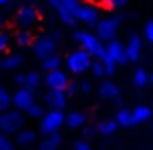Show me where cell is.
Here are the masks:
<instances>
[{
	"mask_svg": "<svg viewBox=\"0 0 153 150\" xmlns=\"http://www.w3.org/2000/svg\"><path fill=\"white\" fill-rule=\"evenodd\" d=\"M72 37H74V41L79 45V49L87 51L93 59H101V57L105 55V43L95 33H91V31L79 29V31H74Z\"/></svg>",
	"mask_w": 153,
	"mask_h": 150,
	"instance_id": "6da1fadb",
	"label": "cell"
},
{
	"mask_svg": "<svg viewBox=\"0 0 153 150\" xmlns=\"http://www.w3.org/2000/svg\"><path fill=\"white\" fill-rule=\"evenodd\" d=\"M23 123H25L23 111L8 109V111L0 113V131H2V135H6V136L16 135L19 129H23Z\"/></svg>",
	"mask_w": 153,
	"mask_h": 150,
	"instance_id": "7a4b0ae2",
	"label": "cell"
},
{
	"mask_svg": "<svg viewBox=\"0 0 153 150\" xmlns=\"http://www.w3.org/2000/svg\"><path fill=\"white\" fill-rule=\"evenodd\" d=\"M64 115L66 113L62 109H49V111H45V115L39 119V133L43 136L58 133L60 127L64 125Z\"/></svg>",
	"mask_w": 153,
	"mask_h": 150,
	"instance_id": "3957f363",
	"label": "cell"
},
{
	"mask_svg": "<svg viewBox=\"0 0 153 150\" xmlns=\"http://www.w3.org/2000/svg\"><path fill=\"white\" fill-rule=\"evenodd\" d=\"M91 63H93V57L83 49H76L66 57V68L72 74H83V72H87L91 68Z\"/></svg>",
	"mask_w": 153,
	"mask_h": 150,
	"instance_id": "277c9868",
	"label": "cell"
},
{
	"mask_svg": "<svg viewBox=\"0 0 153 150\" xmlns=\"http://www.w3.org/2000/svg\"><path fill=\"white\" fill-rule=\"evenodd\" d=\"M122 16H111V18H101L95 23V35L101 39L103 43H108L112 39H116V31L120 27Z\"/></svg>",
	"mask_w": 153,
	"mask_h": 150,
	"instance_id": "5b68a950",
	"label": "cell"
},
{
	"mask_svg": "<svg viewBox=\"0 0 153 150\" xmlns=\"http://www.w3.org/2000/svg\"><path fill=\"white\" fill-rule=\"evenodd\" d=\"M47 2L56 10V14H58L60 22H62L64 26L72 27L74 23H78L74 20V10L79 6L82 0H47Z\"/></svg>",
	"mask_w": 153,
	"mask_h": 150,
	"instance_id": "8992f818",
	"label": "cell"
},
{
	"mask_svg": "<svg viewBox=\"0 0 153 150\" xmlns=\"http://www.w3.org/2000/svg\"><path fill=\"white\" fill-rule=\"evenodd\" d=\"M74 20L87 27H95V23L101 20V14H99V8L97 4L93 2H79V6L74 10Z\"/></svg>",
	"mask_w": 153,
	"mask_h": 150,
	"instance_id": "52a82bcc",
	"label": "cell"
},
{
	"mask_svg": "<svg viewBox=\"0 0 153 150\" xmlns=\"http://www.w3.org/2000/svg\"><path fill=\"white\" fill-rule=\"evenodd\" d=\"M31 53H33L35 59L43 60V59H47V57H51V55L56 53V41L51 35L43 33V35H39V37L33 39V43H31Z\"/></svg>",
	"mask_w": 153,
	"mask_h": 150,
	"instance_id": "ba28073f",
	"label": "cell"
},
{
	"mask_svg": "<svg viewBox=\"0 0 153 150\" xmlns=\"http://www.w3.org/2000/svg\"><path fill=\"white\" fill-rule=\"evenodd\" d=\"M39 22V12L33 4H25L16 12V26L19 29H31Z\"/></svg>",
	"mask_w": 153,
	"mask_h": 150,
	"instance_id": "9c48e42d",
	"label": "cell"
},
{
	"mask_svg": "<svg viewBox=\"0 0 153 150\" xmlns=\"http://www.w3.org/2000/svg\"><path fill=\"white\" fill-rule=\"evenodd\" d=\"M33 103H35V94H33V90H29V88H25V86L18 88V90L12 94V105H14V109H18V111H27Z\"/></svg>",
	"mask_w": 153,
	"mask_h": 150,
	"instance_id": "30bf717a",
	"label": "cell"
},
{
	"mask_svg": "<svg viewBox=\"0 0 153 150\" xmlns=\"http://www.w3.org/2000/svg\"><path fill=\"white\" fill-rule=\"evenodd\" d=\"M68 82H70V78H68V74L62 68L47 72L45 78H43V84L47 86V90H64L68 86Z\"/></svg>",
	"mask_w": 153,
	"mask_h": 150,
	"instance_id": "8fae6325",
	"label": "cell"
},
{
	"mask_svg": "<svg viewBox=\"0 0 153 150\" xmlns=\"http://www.w3.org/2000/svg\"><path fill=\"white\" fill-rule=\"evenodd\" d=\"M105 53H107V55L111 57L116 64H126V63H130V60H128V57H126V47H124V43H120L118 39L108 41L107 47H105Z\"/></svg>",
	"mask_w": 153,
	"mask_h": 150,
	"instance_id": "7c38bea8",
	"label": "cell"
},
{
	"mask_svg": "<svg viewBox=\"0 0 153 150\" xmlns=\"http://www.w3.org/2000/svg\"><path fill=\"white\" fill-rule=\"evenodd\" d=\"M45 103L49 105L51 109H66L68 105V96L64 90H47L45 94Z\"/></svg>",
	"mask_w": 153,
	"mask_h": 150,
	"instance_id": "4fadbf2b",
	"label": "cell"
},
{
	"mask_svg": "<svg viewBox=\"0 0 153 150\" xmlns=\"http://www.w3.org/2000/svg\"><path fill=\"white\" fill-rule=\"evenodd\" d=\"M124 47H126V57H128V60H130V63H136V60H140L143 43H142V37H140L138 33H132L130 39H128V43H126Z\"/></svg>",
	"mask_w": 153,
	"mask_h": 150,
	"instance_id": "5bb4252c",
	"label": "cell"
},
{
	"mask_svg": "<svg viewBox=\"0 0 153 150\" xmlns=\"http://www.w3.org/2000/svg\"><path fill=\"white\" fill-rule=\"evenodd\" d=\"M85 121H87V115L79 109H72L64 115V125H68L70 129H82L85 127Z\"/></svg>",
	"mask_w": 153,
	"mask_h": 150,
	"instance_id": "9a60e30c",
	"label": "cell"
},
{
	"mask_svg": "<svg viewBox=\"0 0 153 150\" xmlns=\"http://www.w3.org/2000/svg\"><path fill=\"white\" fill-rule=\"evenodd\" d=\"M37 142V133L33 129H19L16 133V146H22V148H29Z\"/></svg>",
	"mask_w": 153,
	"mask_h": 150,
	"instance_id": "2e32d148",
	"label": "cell"
},
{
	"mask_svg": "<svg viewBox=\"0 0 153 150\" xmlns=\"http://www.w3.org/2000/svg\"><path fill=\"white\" fill-rule=\"evenodd\" d=\"M23 55H19V53H10V55L2 57L0 59V70L8 72V70H16V68H19L23 64Z\"/></svg>",
	"mask_w": 153,
	"mask_h": 150,
	"instance_id": "e0dca14e",
	"label": "cell"
},
{
	"mask_svg": "<svg viewBox=\"0 0 153 150\" xmlns=\"http://www.w3.org/2000/svg\"><path fill=\"white\" fill-rule=\"evenodd\" d=\"M60 144H62V135L60 133H52V135L43 136L37 150H58Z\"/></svg>",
	"mask_w": 153,
	"mask_h": 150,
	"instance_id": "ac0fdd59",
	"label": "cell"
},
{
	"mask_svg": "<svg viewBox=\"0 0 153 150\" xmlns=\"http://www.w3.org/2000/svg\"><path fill=\"white\" fill-rule=\"evenodd\" d=\"M99 94L105 99H116V98H120V88L112 80H105L101 86H99Z\"/></svg>",
	"mask_w": 153,
	"mask_h": 150,
	"instance_id": "d6986e66",
	"label": "cell"
},
{
	"mask_svg": "<svg viewBox=\"0 0 153 150\" xmlns=\"http://www.w3.org/2000/svg\"><path fill=\"white\" fill-rule=\"evenodd\" d=\"M151 109L147 105H138L136 109H132V125H142L146 121L151 119Z\"/></svg>",
	"mask_w": 153,
	"mask_h": 150,
	"instance_id": "ffe728a7",
	"label": "cell"
},
{
	"mask_svg": "<svg viewBox=\"0 0 153 150\" xmlns=\"http://www.w3.org/2000/svg\"><path fill=\"white\" fill-rule=\"evenodd\" d=\"M60 66H62V57H60V55H56V53L41 60V68H43L45 72L56 70V68H60Z\"/></svg>",
	"mask_w": 153,
	"mask_h": 150,
	"instance_id": "44dd1931",
	"label": "cell"
},
{
	"mask_svg": "<svg viewBox=\"0 0 153 150\" xmlns=\"http://www.w3.org/2000/svg\"><path fill=\"white\" fill-rule=\"evenodd\" d=\"M43 84V78H41V72L39 70H29L25 74V88H29V90H37V88H41Z\"/></svg>",
	"mask_w": 153,
	"mask_h": 150,
	"instance_id": "7402d4cb",
	"label": "cell"
},
{
	"mask_svg": "<svg viewBox=\"0 0 153 150\" xmlns=\"http://www.w3.org/2000/svg\"><path fill=\"white\" fill-rule=\"evenodd\" d=\"M132 82H134L136 88H143L149 84V74H147L146 68H136L134 76H132Z\"/></svg>",
	"mask_w": 153,
	"mask_h": 150,
	"instance_id": "603a6c76",
	"label": "cell"
},
{
	"mask_svg": "<svg viewBox=\"0 0 153 150\" xmlns=\"http://www.w3.org/2000/svg\"><path fill=\"white\" fill-rule=\"evenodd\" d=\"M116 129H118V123H116L114 119H112V121H103V123L97 125V133H99V135H103V136L114 135Z\"/></svg>",
	"mask_w": 153,
	"mask_h": 150,
	"instance_id": "cb8c5ba5",
	"label": "cell"
},
{
	"mask_svg": "<svg viewBox=\"0 0 153 150\" xmlns=\"http://www.w3.org/2000/svg\"><path fill=\"white\" fill-rule=\"evenodd\" d=\"M31 43H33V35L29 29H19L16 33V45L18 47H31Z\"/></svg>",
	"mask_w": 153,
	"mask_h": 150,
	"instance_id": "d4e9b609",
	"label": "cell"
},
{
	"mask_svg": "<svg viewBox=\"0 0 153 150\" xmlns=\"http://www.w3.org/2000/svg\"><path fill=\"white\" fill-rule=\"evenodd\" d=\"M114 121L120 125V127H130L132 125V111L130 109H118Z\"/></svg>",
	"mask_w": 153,
	"mask_h": 150,
	"instance_id": "484cf974",
	"label": "cell"
},
{
	"mask_svg": "<svg viewBox=\"0 0 153 150\" xmlns=\"http://www.w3.org/2000/svg\"><path fill=\"white\" fill-rule=\"evenodd\" d=\"M12 107V94L4 86H0V113L8 111Z\"/></svg>",
	"mask_w": 153,
	"mask_h": 150,
	"instance_id": "4316f807",
	"label": "cell"
},
{
	"mask_svg": "<svg viewBox=\"0 0 153 150\" xmlns=\"http://www.w3.org/2000/svg\"><path fill=\"white\" fill-rule=\"evenodd\" d=\"M99 6L107 8V10H118V8H124L128 4V0H97Z\"/></svg>",
	"mask_w": 153,
	"mask_h": 150,
	"instance_id": "83f0119b",
	"label": "cell"
},
{
	"mask_svg": "<svg viewBox=\"0 0 153 150\" xmlns=\"http://www.w3.org/2000/svg\"><path fill=\"white\" fill-rule=\"evenodd\" d=\"M101 63H103V66H105V76H112L116 72V63L107 55V53L101 57Z\"/></svg>",
	"mask_w": 153,
	"mask_h": 150,
	"instance_id": "f1b7e54d",
	"label": "cell"
},
{
	"mask_svg": "<svg viewBox=\"0 0 153 150\" xmlns=\"http://www.w3.org/2000/svg\"><path fill=\"white\" fill-rule=\"evenodd\" d=\"M43 115H45V107L41 103H37V101L27 109V117H31V119H41Z\"/></svg>",
	"mask_w": 153,
	"mask_h": 150,
	"instance_id": "f546056e",
	"label": "cell"
},
{
	"mask_svg": "<svg viewBox=\"0 0 153 150\" xmlns=\"http://www.w3.org/2000/svg\"><path fill=\"white\" fill-rule=\"evenodd\" d=\"M91 74L95 76V78H101V76H105V66L101 63V59H93V63H91Z\"/></svg>",
	"mask_w": 153,
	"mask_h": 150,
	"instance_id": "4dcf8cb0",
	"label": "cell"
},
{
	"mask_svg": "<svg viewBox=\"0 0 153 150\" xmlns=\"http://www.w3.org/2000/svg\"><path fill=\"white\" fill-rule=\"evenodd\" d=\"M8 47H10V33L0 29V53H6Z\"/></svg>",
	"mask_w": 153,
	"mask_h": 150,
	"instance_id": "1f68e13d",
	"label": "cell"
},
{
	"mask_svg": "<svg viewBox=\"0 0 153 150\" xmlns=\"http://www.w3.org/2000/svg\"><path fill=\"white\" fill-rule=\"evenodd\" d=\"M64 92H66L68 99H70V98H74V96L79 92V84H78V82H68V86L64 88Z\"/></svg>",
	"mask_w": 153,
	"mask_h": 150,
	"instance_id": "d6a6232c",
	"label": "cell"
},
{
	"mask_svg": "<svg viewBox=\"0 0 153 150\" xmlns=\"http://www.w3.org/2000/svg\"><path fill=\"white\" fill-rule=\"evenodd\" d=\"M0 150H16V144L12 142L6 135H2L0 136Z\"/></svg>",
	"mask_w": 153,
	"mask_h": 150,
	"instance_id": "836d02e7",
	"label": "cell"
},
{
	"mask_svg": "<svg viewBox=\"0 0 153 150\" xmlns=\"http://www.w3.org/2000/svg\"><path fill=\"white\" fill-rule=\"evenodd\" d=\"M143 37L147 39V43H151V45H153V20L146 23V27H143Z\"/></svg>",
	"mask_w": 153,
	"mask_h": 150,
	"instance_id": "e575fe53",
	"label": "cell"
},
{
	"mask_svg": "<svg viewBox=\"0 0 153 150\" xmlns=\"http://www.w3.org/2000/svg\"><path fill=\"white\" fill-rule=\"evenodd\" d=\"M74 150H91V146H89V140H85V139H79V140H76L74 144Z\"/></svg>",
	"mask_w": 153,
	"mask_h": 150,
	"instance_id": "d590c367",
	"label": "cell"
},
{
	"mask_svg": "<svg viewBox=\"0 0 153 150\" xmlns=\"http://www.w3.org/2000/svg\"><path fill=\"white\" fill-rule=\"evenodd\" d=\"M78 84H79V92H83V94H91L93 88H91V84L87 82V80H82V82H78Z\"/></svg>",
	"mask_w": 153,
	"mask_h": 150,
	"instance_id": "8d00e7d4",
	"label": "cell"
},
{
	"mask_svg": "<svg viewBox=\"0 0 153 150\" xmlns=\"http://www.w3.org/2000/svg\"><path fill=\"white\" fill-rule=\"evenodd\" d=\"M95 135H97V127H91L89 125V127L83 129V136H85V139H93Z\"/></svg>",
	"mask_w": 153,
	"mask_h": 150,
	"instance_id": "74e56055",
	"label": "cell"
},
{
	"mask_svg": "<svg viewBox=\"0 0 153 150\" xmlns=\"http://www.w3.org/2000/svg\"><path fill=\"white\" fill-rule=\"evenodd\" d=\"M14 84H16V86H19V88H22V86H25V74L18 72V74L14 76Z\"/></svg>",
	"mask_w": 153,
	"mask_h": 150,
	"instance_id": "f35d334b",
	"label": "cell"
},
{
	"mask_svg": "<svg viewBox=\"0 0 153 150\" xmlns=\"http://www.w3.org/2000/svg\"><path fill=\"white\" fill-rule=\"evenodd\" d=\"M51 37H52V39H54V41H56V43H58V41H62V37H64V33H62V31H60V29H56V31H52V35H51Z\"/></svg>",
	"mask_w": 153,
	"mask_h": 150,
	"instance_id": "ab89813d",
	"label": "cell"
},
{
	"mask_svg": "<svg viewBox=\"0 0 153 150\" xmlns=\"http://www.w3.org/2000/svg\"><path fill=\"white\" fill-rule=\"evenodd\" d=\"M10 2H12V0H0V6H8Z\"/></svg>",
	"mask_w": 153,
	"mask_h": 150,
	"instance_id": "60d3db41",
	"label": "cell"
},
{
	"mask_svg": "<svg viewBox=\"0 0 153 150\" xmlns=\"http://www.w3.org/2000/svg\"><path fill=\"white\" fill-rule=\"evenodd\" d=\"M4 23H6V22H4V16L0 14V29H2V27H4Z\"/></svg>",
	"mask_w": 153,
	"mask_h": 150,
	"instance_id": "b9f144b4",
	"label": "cell"
},
{
	"mask_svg": "<svg viewBox=\"0 0 153 150\" xmlns=\"http://www.w3.org/2000/svg\"><path fill=\"white\" fill-rule=\"evenodd\" d=\"M149 82H151V86H153V74L149 76Z\"/></svg>",
	"mask_w": 153,
	"mask_h": 150,
	"instance_id": "7bdbcfd3",
	"label": "cell"
},
{
	"mask_svg": "<svg viewBox=\"0 0 153 150\" xmlns=\"http://www.w3.org/2000/svg\"><path fill=\"white\" fill-rule=\"evenodd\" d=\"M87 2H93V4H97V0H87Z\"/></svg>",
	"mask_w": 153,
	"mask_h": 150,
	"instance_id": "ee69618b",
	"label": "cell"
},
{
	"mask_svg": "<svg viewBox=\"0 0 153 150\" xmlns=\"http://www.w3.org/2000/svg\"><path fill=\"white\" fill-rule=\"evenodd\" d=\"M0 136H2V131H0Z\"/></svg>",
	"mask_w": 153,
	"mask_h": 150,
	"instance_id": "f6af8a7d",
	"label": "cell"
}]
</instances>
